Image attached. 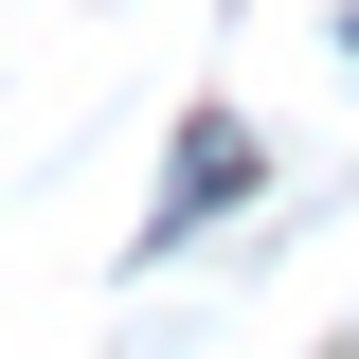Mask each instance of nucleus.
I'll list each match as a JSON object with an SVG mask.
<instances>
[{
    "mask_svg": "<svg viewBox=\"0 0 359 359\" xmlns=\"http://www.w3.org/2000/svg\"><path fill=\"white\" fill-rule=\"evenodd\" d=\"M341 54H359V0H341Z\"/></svg>",
    "mask_w": 359,
    "mask_h": 359,
    "instance_id": "obj_2",
    "label": "nucleus"
},
{
    "mask_svg": "<svg viewBox=\"0 0 359 359\" xmlns=\"http://www.w3.org/2000/svg\"><path fill=\"white\" fill-rule=\"evenodd\" d=\"M252 180H269V162H252V126H233V108H198V126H180V162H162V198H144V233H126V252H144V269H180L198 233L233 216V198H252Z\"/></svg>",
    "mask_w": 359,
    "mask_h": 359,
    "instance_id": "obj_1",
    "label": "nucleus"
}]
</instances>
